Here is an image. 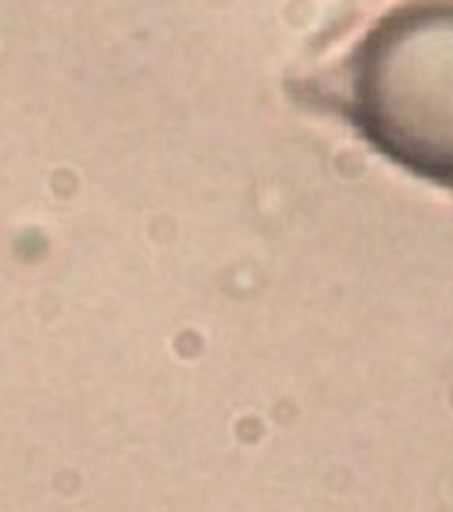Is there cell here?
I'll use <instances>...</instances> for the list:
<instances>
[{"label":"cell","mask_w":453,"mask_h":512,"mask_svg":"<svg viewBox=\"0 0 453 512\" xmlns=\"http://www.w3.org/2000/svg\"><path fill=\"white\" fill-rule=\"evenodd\" d=\"M347 112L395 166L453 192V0H419L368 32Z\"/></svg>","instance_id":"cell-1"}]
</instances>
